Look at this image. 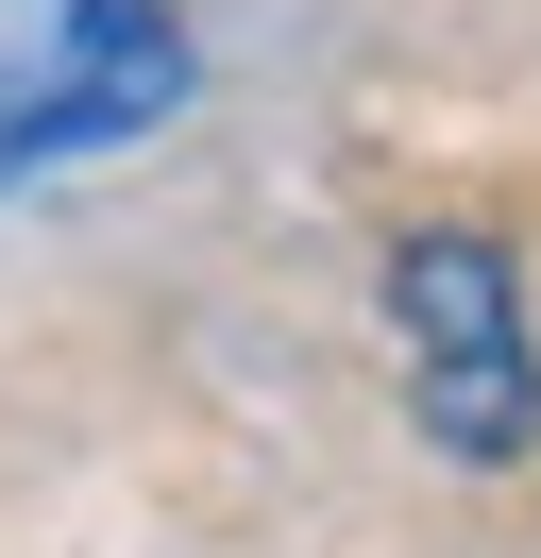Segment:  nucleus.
Segmentation results:
<instances>
[{"instance_id": "obj_2", "label": "nucleus", "mask_w": 541, "mask_h": 558, "mask_svg": "<svg viewBox=\"0 0 541 558\" xmlns=\"http://www.w3.org/2000/svg\"><path fill=\"white\" fill-rule=\"evenodd\" d=\"M389 322H406V407H423L440 457H525L541 440V355H525V271L491 238H406L389 254Z\"/></svg>"}, {"instance_id": "obj_1", "label": "nucleus", "mask_w": 541, "mask_h": 558, "mask_svg": "<svg viewBox=\"0 0 541 558\" xmlns=\"http://www.w3.org/2000/svg\"><path fill=\"white\" fill-rule=\"evenodd\" d=\"M169 102H187L169 0H0V204L85 153H135Z\"/></svg>"}]
</instances>
